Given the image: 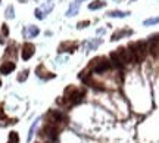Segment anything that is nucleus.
<instances>
[{
	"label": "nucleus",
	"mask_w": 159,
	"mask_h": 143,
	"mask_svg": "<svg viewBox=\"0 0 159 143\" xmlns=\"http://www.w3.org/2000/svg\"><path fill=\"white\" fill-rule=\"evenodd\" d=\"M13 69H15V63L13 62H5L2 67H0V72H2L3 75H7V74H11Z\"/></svg>",
	"instance_id": "nucleus-6"
},
{
	"label": "nucleus",
	"mask_w": 159,
	"mask_h": 143,
	"mask_svg": "<svg viewBox=\"0 0 159 143\" xmlns=\"http://www.w3.org/2000/svg\"><path fill=\"white\" fill-rule=\"evenodd\" d=\"M25 34L28 35V37H34V35L39 34V28H37V27H33V25H31V27H28V28L25 30Z\"/></svg>",
	"instance_id": "nucleus-11"
},
{
	"label": "nucleus",
	"mask_w": 159,
	"mask_h": 143,
	"mask_svg": "<svg viewBox=\"0 0 159 143\" xmlns=\"http://www.w3.org/2000/svg\"><path fill=\"white\" fill-rule=\"evenodd\" d=\"M78 9H80V2H75V3H72V5L69 6V11L66 12V15L68 16H74L75 13L78 12Z\"/></svg>",
	"instance_id": "nucleus-8"
},
{
	"label": "nucleus",
	"mask_w": 159,
	"mask_h": 143,
	"mask_svg": "<svg viewBox=\"0 0 159 143\" xmlns=\"http://www.w3.org/2000/svg\"><path fill=\"white\" fill-rule=\"evenodd\" d=\"M27 77H28V71H24L22 75H19V77H18V80H19V81H24L25 78H27Z\"/></svg>",
	"instance_id": "nucleus-19"
},
{
	"label": "nucleus",
	"mask_w": 159,
	"mask_h": 143,
	"mask_svg": "<svg viewBox=\"0 0 159 143\" xmlns=\"http://www.w3.org/2000/svg\"><path fill=\"white\" fill-rule=\"evenodd\" d=\"M34 55V46L31 43H25L22 47V59H30V58Z\"/></svg>",
	"instance_id": "nucleus-4"
},
{
	"label": "nucleus",
	"mask_w": 159,
	"mask_h": 143,
	"mask_svg": "<svg viewBox=\"0 0 159 143\" xmlns=\"http://www.w3.org/2000/svg\"><path fill=\"white\" fill-rule=\"evenodd\" d=\"M125 34H131V31H125V30H122V31H118V33H115L114 35H112V40H119L122 35Z\"/></svg>",
	"instance_id": "nucleus-13"
},
{
	"label": "nucleus",
	"mask_w": 159,
	"mask_h": 143,
	"mask_svg": "<svg viewBox=\"0 0 159 143\" xmlns=\"http://www.w3.org/2000/svg\"><path fill=\"white\" fill-rule=\"evenodd\" d=\"M0 86H2V81H0Z\"/></svg>",
	"instance_id": "nucleus-23"
},
{
	"label": "nucleus",
	"mask_w": 159,
	"mask_h": 143,
	"mask_svg": "<svg viewBox=\"0 0 159 143\" xmlns=\"http://www.w3.org/2000/svg\"><path fill=\"white\" fill-rule=\"evenodd\" d=\"M149 50L153 56H158L159 55V37H152L150 39V43H149Z\"/></svg>",
	"instance_id": "nucleus-3"
},
{
	"label": "nucleus",
	"mask_w": 159,
	"mask_h": 143,
	"mask_svg": "<svg viewBox=\"0 0 159 143\" xmlns=\"http://www.w3.org/2000/svg\"><path fill=\"white\" fill-rule=\"evenodd\" d=\"M159 18H150V19H146L144 21V25H152V24H158Z\"/></svg>",
	"instance_id": "nucleus-16"
},
{
	"label": "nucleus",
	"mask_w": 159,
	"mask_h": 143,
	"mask_svg": "<svg viewBox=\"0 0 159 143\" xmlns=\"http://www.w3.org/2000/svg\"><path fill=\"white\" fill-rule=\"evenodd\" d=\"M19 142V137H18L16 133H11L9 134V143H18Z\"/></svg>",
	"instance_id": "nucleus-15"
},
{
	"label": "nucleus",
	"mask_w": 159,
	"mask_h": 143,
	"mask_svg": "<svg viewBox=\"0 0 159 143\" xmlns=\"http://www.w3.org/2000/svg\"><path fill=\"white\" fill-rule=\"evenodd\" d=\"M43 133H44V136H47L50 140H56L57 139V130L53 126H47L44 130H43Z\"/></svg>",
	"instance_id": "nucleus-5"
},
{
	"label": "nucleus",
	"mask_w": 159,
	"mask_h": 143,
	"mask_svg": "<svg viewBox=\"0 0 159 143\" xmlns=\"http://www.w3.org/2000/svg\"><path fill=\"white\" fill-rule=\"evenodd\" d=\"M87 25H90V21H83V22H80L77 27H78V28H84Z\"/></svg>",
	"instance_id": "nucleus-20"
},
{
	"label": "nucleus",
	"mask_w": 159,
	"mask_h": 143,
	"mask_svg": "<svg viewBox=\"0 0 159 143\" xmlns=\"http://www.w3.org/2000/svg\"><path fill=\"white\" fill-rule=\"evenodd\" d=\"M6 16L13 18V7H12V6H9V7H7V11H6Z\"/></svg>",
	"instance_id": "nucleus-18"
},
{
	"label": "nucleus",
	"mask_w": 159,
	"mask_h": 143,
	"mask_svg": "<svg viewBox=\"0 0 159 143\" xmlns=\"http://www.w3.org/2000/svg\"><path fill=\"white\" fill-rule=\"evenodd\" d=\"M49 115H50L52 118H53V121H55V122H57V121H62V120H63V115L61 114V112H50Z\"/></svg>",
	"instance_id": "nucleus-14"
},
{
	"label": "nucleus",
	"mask_w": 159,
	"mask_h": 143,
	"mask_svg": "<svg viewBox=\"0 0 159 143\" xmlns=\"http://www.w3.org/2000/svg\"><path fill=\"white\" fill-rule=\"evenodd\" d=\"M100 43H102V40H100V39H96V40L90 41V43L87 44V49H89V50H94V49H96V47L99 46Z\"/></svg>",
	"instance_id": "nucleus-12"
},
{
	"label": "nucleus",
	"mask_w": 159,
	"mask_h": 143,
	"mask_svg": "<svg viewBox=\"0 0 159 143\" xmlns=\"http://www.w3.org/2000/svg\"><path fill=\"white\" fill-rule=\"evenodd\" d=\"M131 49H134L133 52V55H134V59H136L137 62H142L144 56H146V53H148V46H146V43L144 41H139V43H134Z\"/></svg>",
	"instance_id": "nucleus-1"
},
{
	"label": "nucleus",
	"mask_w": 159,
	"mask_h": 143,
	"mask_svg": "<svg viewBox=\"0 0 159 143\" xmlns=\"http://www.w3.org/2000/svg\"><path fill=\"white\" fill-rule=\"evenodd\" d=\"M35 16L39 18V19H43V18H44V13L40 11V9H37V11H35Z\"/></svg>",
	"instance_id": "nucleus-21"
},
{
	"label": "nucleus",
	"mask_w": 159,
	"mask_h": 143,
	"mask_svg": "<svg viewBox=\"0 0 159 143\" xmlns=\"http://www.w3.org/2000/svg\"><path fill=\"white\" fill-rule=\"evenodd\" d=\"M103 6H105V2H102V0H94L93 3L89 5V9H90V11H96V9H100Z\"/></svg>",
	"instance_id": "nucleus-9"
},
{
	"label": "nucleus",
	"mask_w": 159,
	"mask_h": 143,
	"mask_svg": "<svg viewBox=\"0 0 159 143\" xmlns=\"http://www.w3.org/2000/svg\"><path fill=\"white\" fill-rule=\"evenodd\" d=\"M109 16L112 18H122V16H127V15H130V12H121V11H112L108 13Z\"/></svg>",
	"instance_id": "nucleus-10"
},
{
	"label": "nucleus",
	"mask_w": 159,
	"mask_h": 143,
	"mask_svg": "<svg viewBox=\"0 0 159 143\" xmlns=\"http://www.w3.org/2000/svg\"><path fill=\"white\" fill-rule=\"evenodd\" d=\"M37 124H39V121H35L34 124H33V127H31V130H30V134H28V140H31V137H33V134H34V130H35V127H37Z\"/></svg>",
	"instance_id": "nucleus-17"
},
{
	"label": "nucleus",
	"mask_w": 159,
	"mask_h": 143,
	"mask_svg": "<svg viewBox=\"0 0 159 143\" xmlns=\"http://www.w3.org/2000/svg\"><path fill=\"white\" fill-rule=\"evenodd\" d=\"M111 59H112V63H114L115 67H118V68H121L124 63H122V61H121V58H119L118 52H112L111 53Z\"/></svg>",
	"instance_id": "nucleus-7"
},
{
	"label": "nucleus",
	"mask_w": 159,
	"mask_h": 143,
	"mask_svg": "<svg viewBox=\"0 0 159 143\" xmlns=\"http://www.w3.org/2000/svg\"><path fill=\"white\" fill-rule=\"evenodd\" d=\"M2 30H3V34H5V35L9 34V30H7V27H6V25H3V28H2Z\"/></svg>",
	"instance_id": "nucleus-22"
},
{
	"label": "nucleus",
	"mask_w": 159,
	"mask_h": 143,
	"mask_svg": "<svg viewBox=\"0 0 159 143\" xmlns=\"http://www.w3.org/2000/svg\"><path fill=\"white\" fill-rule=\"evenodd\" d=\"M111 68V62H108L105 58H97L93 61V71L94 72H105Z\"/></svg>",
	"instance_id": "nucleus-2"
},
{
	"label": "nucleus",
	"mask_w": 159,
	"mask_h": 143,
	"mask_svg": "<svg viewBox=\"0 0 159 143\" xmlns=\"http://www.w3.org/2000/svg\"><path fill=\"white\" fill-rule=\"evenodd\" d=\"M78 2H81V0H78Z\"/></svg>",
	"instance_id": "nucleus-24"
}]
</instances>
